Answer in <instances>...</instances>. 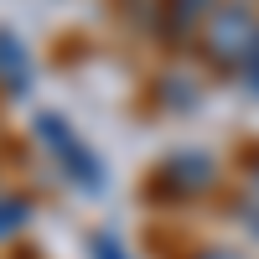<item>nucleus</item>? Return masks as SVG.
Masks as SVG:
<instances>
[{"mask_svg": "<svg viewBox=\"0 0 259 259\" xmlns=\"http://www.w3.org/2000/svg\"><path fill=\"white\" fill-rule=\"evenodd\" d=\"M99 254H104V259H119V254L109 249V239H99Z\"/></svg>", "mask_w": 259, "mask_h": 259, "instance_id": "f03ea898", "label": "nucleus"}, {"mask_svg": "<svg viewBox=\"0 0 259 259\" xmlns=\"http://www.w3.org/2000/svg\"><path fill=\"white\" fill-rule=\"evenodd\" d=\"M36 130H41V135H52V150H57V156L73 166V177H83L89 187H99V166L89 161V150H78V145H73V135L62 130V119H52V114H47V119H41Z\"/></svg>", "mask_w": 259, "mask_h": 259, "instance_id": "f257e3e1", "label": "nucleus"}, {"mask_svg": "<svg viewBox=\"0 0 259 259\" xmlns=\"http://www.w3.org/2000/svg\"><path fill=\"white\" fill-rule=\"evenodd\" d=\"M254 78H259V68H254Z\"/></svg>", "mask_w": 259, "mask_h": 259, "instance_id": "7ed1b4c3", "label": "nucleus"}]
</instances>
